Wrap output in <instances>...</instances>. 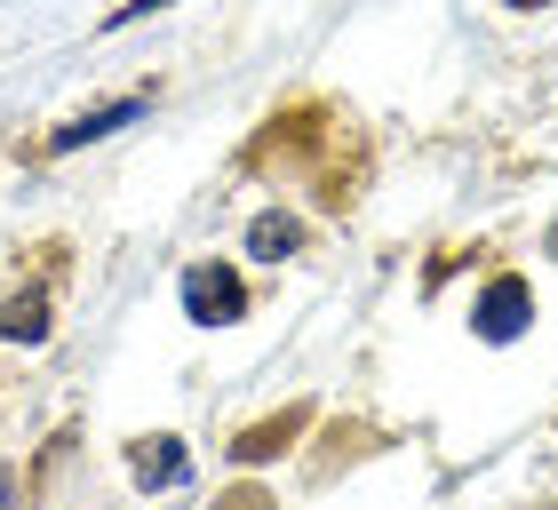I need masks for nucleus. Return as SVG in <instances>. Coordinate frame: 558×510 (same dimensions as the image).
<instances>
[{
    "instance_id": "obj_1",
    "label": "nucleus",
    "mask_w": 558,
    "mask_h": 510,
    "mask_svg": "<svg viewBox=\"0 0 558 510\" xmlns=\"http://www.w3.org/2000/svg\"><path fill=\"white\" fill-rule=\"evenodd\" d=\"M184 312H192L199 327H232V319H247L240 271H232V264H192V271H184Z\"/></svg>"
},
{
    "instance_id": "obj_2",
    "label": "nucleus",
    "mask_w": 558,
    "mask_h": 510,
    "mask_svg": "<svg viewBox=\"0 0 558 510\" xmlns=\"http://www.w3.org/2000/svg\"><path fill=\"white\" fill-rule=\"evenodd\" d=\"M478 336H487V343H511V336H526V319H535V295H526V279H511V271H502L495 279V288L487 295H478Z\"/></svg>"
},
{
    "instance_id": "obj_3",
    "label": "nucleus",
    "mask_w": 558,
    "mask_h": 510,
    "mask_svg": "<svg viewBox=\"0 0 558 510\" xmlns=\"http://www.w3.org/2000/svg\"><path fill=\"white\" fill-rule=\"evenodd\" d=\"M129 471H136V487H184V478H192V454H184V439H136Z\"/></svg>"
},
{
    "instance_id": "obj_4",
    "label": "nucleus",
    "mask_w": 558,
    "mask_h": 510,
    "mask_svg": "<svg viewBox=\"0 0 558 510\" xmlns=\"http://www.w3.org/2000/svg\"><path fill=\"white\" fill-rule=\"evenodd\" d=\"M136 112H144V96H120V105H105V112H88V120L57 127V136H48V151H81V144H96V136H112V127H129Z\"/></svg>"
},
{
    "instance_id": "obj_5",
    "label": "nucleus",
    "mask_w": 558,
    "mask_h": 510,
    "mask_svg": "<svg viewBox=\"0 0 558 510\" xmlns=\"http://www.w3.org/2000/svg\"><path fill=\"white\" fill-rule=\"evenodd\" d=\"M40 336H48V295L40 288L0 303V343H40Z\"/></svg>"
},
{
    "instance_id": "obj_6",
    "label": "nucleus",
    "mask_w": 558,
    "mask_h": 510,
    "mask_svg": "<svg viewBox=\"0 0 558 510\" xmlns=\"http://www.w3.org/2000/svg\"><path fill=\"white\" fill-rule=\"evenodd\" d=\"M303 232H295V216H256L247 223V255H264V264H279V255H295Z\"/></svg>"
},
{
    "instance_id": "obj_7",
    "label": "nucleus",
    "mask_w": 558,
    "mask_h": 510,
    "mask_svg": "<svg viewBox=\"0 0 558 510\" xmlns=\"http://www.w3.org/2000/svg\"><path fill=\"white\" fill-rule=\"evenodd\" d=\"M295 430H303V415H288V423H264V430H247V439H240L232 454H240V463H264V454H279V439H295Z\"/></svg>"
},
{
    "instance_id": "obj_8",
    "label": "nucleus",
    "mask_w": 558,
    "mask_h": 510,
    "mask_svg": "<svg viewBox=\"0 0 558 510\" xmlns=\"http://www.w3.org/2000/svg\"><path fill=\"white\" fill-rule=\"evenodd\" d=\"M151 9H175V0H129V9L112 16V33H120V24H136V16H151Z\"/></svg>"
},
{
    "instance_id": "obj_9",
    "label": "nucleus",
    "mask_w": 558,
    "mask_h": 510,
    "mask_svg": "<svg viewBox=\"0 0 558 510\" xmlns=\"http://www.w3.org/2000/svg\"><path fill=\"white\" fill-rule=\"evenodd\" d=\"M9 487H16V471H9V463H0V502H9Z\"/></svg>"
},
{
    "instance_id": "obj_10",
    "label": "nucleus",
    "mask_w": 558,
    "mask_h": 510,
    "mask_svg": "<svg viewBox=\"0 0 558 510\" xmlns=\"http://www.w3.org/2000/svg\"><path fill=\"white\" fill-rule=\"evenodd\" d=\"M511 9H550V0H511Z\"/></svg>"
},
{
    "instance_id": "obj_11",
    "label": "nucleus",
    "mask_w": 558,
    "mask_h": 510,
    "mask_svg": "<svg viewBox=\"0 0 558 510\" xmlns=\"http://www.w3.org/2000/svg\"><path fill=\"white\" fill-rule=\"evenodd\" d=\"M550 255H558V232H550Z\"/></svg>"
}]
</instances>
